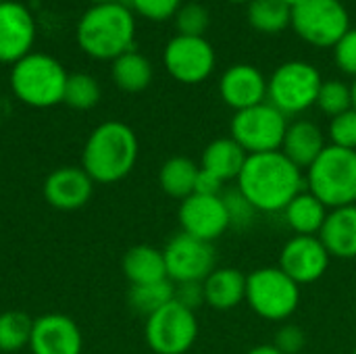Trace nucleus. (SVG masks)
I'll return each mask as SVG.
<instances>
[{"label":"nucleus","instance_id":"nucleus-10","mask_svg":"<svg viewBox=\"0 0 356 354\" xmlns=\"http://www.w3.org/2000/svg\"><path fill=\"white\" fill-rule=\"evenodd\" d=\"M292 27L317 48H334L350 29V17L340 0H302L292 8Z\"/></svg>","mask_w":356,"mask_h":354},{"label":"nucleus","instance_id":"nucleus-31","mask_svg":"<svg viewBox=\"0 0 356 354\" xmlns=\"http://www.w3.org/2000/svg\"><path fill=\"white\" fill-rule=\"evenodd\" d=\"M317 106L330 115V117H338L346 111L353 108V92L350 86L340 81V79H330L321 83L319 96H317Z\"/></svg>","mask_w":356,"mask_h":354},{"label":"nucleus","instance_id":"nucleus-20","mask_svg":"<svg viewBox=\"0 0 356 354\" xmlns=\"http://www.w3.org/2000/svg\"><path fill=\"white\" fill-rule=\"evenodd\" d=\"M325 136L321 127L313 121L298 119L288 125V131L284 136L282 152L302 171H307L317 156L325 150Z\"/></svg>","mask_w":356,"mask_h":354},{"label":"nucleus","instance_id":"nucleus-44","mask_svg":"<svg viewBox=\"0 0 356 354\" xmlns=\"http://www.w3.org/2000/svg\"><path fill=\"white\" fill-rule=\"evenodd\" d=\"M227 2H236V4H240V2H250V0H227Z\"/></svg>","mask_w":356,"mask_h":354},{"label":"nucleus","instance_id":"nucleus-19","mask_svg":"<svg viewBox=\"0 0 356 354\" xmlns=\"http://www.w3.org/2000/svg\"><path fill=\"white\" fill-rule=\"evenodd\" d=\"M319 240L332 259H356V204L332 209L319 232Z\"/></svg>","mask_w":356,"mask_h":354},{"label":"nucleus","instance_id":"nucleus-15","mask_svg":"<svg viewBox=\"0 0 356 354\" xmlns=\"http://www.w3.org/2000/svg\"><path fill=\"white\" fill-rule=\"evenodd\" d=\"M35 21L31 10L15 0L0 2V63L15 65L31 52Z\"/></svg>","mask_w":356,"mask_h":354},{"label":"nucleus","instance_id":"nucleus-43","mask_svg":"<svg viewBox=\"0 0 356 354\" xmlns=\"http://www.w3.org/2000/svg\"><path fill=\"white\" fill-rule=\"evenodd\" d=\"M94 4H108V2H121V0H92Z\"/></svg>","mask_w":356,"mask_h":354},{"label":"nucleus","instance_id":"nucleus-6","mask_svg":"<svg viewBox=\"0 0 356 354\" xmlns=\"http://www.w3.org/2000/svg\"><path fill=\"white\" fill-rule=\"evenodd\" d=\"M246 305L265 321H288L300 305V286L280 267H259L246 275Z\"/></svg>","mask_w":356,"mask_h":354},{"label":"nucleus","instance_id":"nucleus-34","mask_svg":"<svg viewBox=\"0 0 356 354\" xmlns=\"http://www.w3.org/2000/svg\"><path fill=\"white\" fill-rule=\"evenodd\" d=\"M330 140L334 146L356 150V111L350 108L330 121Z\"/></svg>","mask_w":356,"mask_h":354},{"label":"nucleus","instance_id":"nucleus-27","mask_svg":"<svg viewBox=\"0 0 356 354\" xmlns=\"http://www.w3.org/2000/svg\"><path fill=\"white\" fill-rule=\"evenodd\" d=\"M248 23L261 33H280L292 25V8L282 0H250Z\"/></svg>","mask_w":356,"mask_h":354},{"label":"nucleus","instance_id":"nucleus-13","mask_svg":"<svg viewBox=\"0 0 356 354\" xmlns=\"http://www.w3.org/2000/svg\"><path fill=\"white\" fill-rule=\"evenodd\" d=\"M177 219L184 234H190L211 244L232 227L223 202V194L221 196L192 194L184 198L177 211Z\"/></svg>","mask_w":356,"mask_h":354},{"label":"nucleus","instance_id":"nucleus-33","mask_svg":"<svg viewBox=\"0 0 356 354\" xmlns=\"http://www.w3.org/2000/svg\"><path fill=\"white\" fill-rule=\"evenodd\" d=\"M223 202H225V209H227V217H229V225L232 227H238V230H244L248 225H252L254 217H257V209L248 202V198L236 188V190H229V192H223Z\"/></svg>","mask_w":356,"mask_h":354},{"label":"nucleus","instance_id":"nucleus-39","mask_svg":"<svg viewBox=\"0 0 356 354\" xmlns=\"http://www.w3.org/2000/svg\"><path fill=\"white\" fill-rule=\"evenodd\" d=\"M194 194H204V196H221L223 194V182L215 175H211L209 171L200 169L198 171V179H196V190Z\"/></svg>","mask_w":356,"mask_h":354},{"label":"nucleus","instance_id":"nucleus-32","mask_svg":"<svg viewBox=\"0 0 356 354\" xmlns=\"http://www.w3.org/2000/svg\"><path fill=\"white\" fill-rule=\"evenodd\" d=\"M175 23L181 35H204L211 23L209 8L200 2L181 4L179 10L175 13Z\"/></svg>","mask_w":356,"mask_h":354},{"label":"nucleus","instance_id":"nucleus-2","mask_svg":"<svg viewBox=\"0 0 356 354\" xmlns=\"http://www.w3.org/2000/svg\"><path fill=\"white\" fill-rule=\"evenodd\" d=\"M138 154L136 131L123 121H104L86 140L81 169L94 184H117L134 171Z\"/></svg>","mask_w":356,"mask_h":354},{"label":"nucleus","instance_id":"nucleus-23","mask_svg":"<svg viewBox=\"0 0 356 354\" xmlns=\"http://www.w3.org/2000/svg\"><path fill=\"white\" fill-rule=\"evenodd\" d=\"M121 267H123V275L127 277L129 286L169 280L167 277V265H165L163 250H159L154 246H148V244L131 246L125 252Z\"/></svg>","mask_w":356,"mask_h":354},{"label":"nucleus","instance_id":"nucleus-22","mask_svg":"<svg viewBox=\"0 0 356 354\" xmlns=\"http://www.w3.org/2000/svg\"><path fill=\"white\" fill-rule=\"evenodd\" d=\"M246 159L248 154L234 138H217L202 150L200 169L209 171L225 184L240 177Z\"/></svg>","mask_w":356,"mask_h":354},{"label":"nucleus","instance_id":"nucleus-37","mask_svg":"<svg viewBox=\"0 0 356 354\" xmlns=\"http://www.w3.org/2000/svg\"><path fill=\"white\" fill-rule=\"evenodd\" d=\"M334 58L340 71L356 77V27H350L334 46Z\"/></svg>","mask_w":356,"mask_h":354},{"label":"nucleus","instance_id":"nucleus-21","mask_svg":"<svg viewBox=\"0 0 356 354\" xmlns=\"http://www.w3.org/2000/svg\"><path fill=\"white\" fill-rule=\"evenodd\" d=\"M204 303L215 311H232L246 303V275L234 267H217L204 282Z\"/></svg>","mask_w":356,"mask_h":354},{"label":"nucleus","instance_id":"nucleus-14","mask_svg":"<svg viewBox=\"0 0 356 354\" xmlns=\"http://www.w3.org/2000/svg\"><path fill=\"white\" fill-rule=\"evenodd\" d=\"M330 261L332 257L319 236H294L284 244L277 267L298 286H309L325 275Z\"/></svg>","mask_w":356,"mask_h":354},{"label":"nucleus","instance_id":"nucleus-3","mask_svg":"<svg viewBox=\"0 0 356 354\" xmlns=\"http://www.w3.org/2000/svg\"><path fill=\"white\" fill-rule=\"evenodd\" d=\"M136 38V19L127 4H94L77 23L75 40L79 48L98 61H115L131 50Z\"/></svg>","mask_w":356,"mask_h":354},{"label":"nucleus","instance_id":"nucleus-5","mask_svg":"<svg viewBox=\"0 0 356 354\" xmlns=\"http://www.w3.org/2000/svg\"><path fill=\"white\" fill-rule=\"evenodd\" d=\"M309 192L327 209H340L356 202V150L325 146L317 161L307 169Z\"/></svg>","mask_w":356,"mask_h":354},{"label":"nucleus","instance_id":"nucleus-35","mask_svg":"<svg viewBox=\"0 0 356 354\" xmlns=\"http://www.w3.org/2000/svg\"><path fill=\"white\" fill-rule=\"evenodd\" d=\"M127 6L150 21H165L179 10L181 0H127Z\"/></svg>","mask_w":356,"mask_h":354},{"label":"nucleus","instance_id":"nucleus-45","mask_svg":"<svg viewBox=\"0 0 356 354\" xmlns=\"http://www.w3.org/2000/svg\"><path fill=\"white\" fill-rule=\"evenodd\" d=\"M353 354H356V346H355V351H353Z\"/></svg>","mask_w":356,"mask_h":354},{"label":"nucleus","instance_id":"nucleus-1","mask_svg":"<svg viewBox=\"0 0 356 354\" xmlns=\"http://www.w3.org/2000/svg\"><path fill=\"white\" fill-rule=\"evenodd\" d=\"M238 190L259 213H284L305 186V171L296 167L282 150L248 154L240 173Z\"/></svg>","mask_w":356,"mask_h":354},{"label":"nucleus","instance_id":"nucleus-38","mask_svg":"<svg viewBox=\"0 0 356 354\" xmlns=\"http://www.w3.org/2000/svg\"><path fill=\"white\" fill-rule=\"evenodd\" d=\"M179 305H184L186 309L194 311L204 305V286L202 282H188V284H175V296H173Z\"/></svg>","mask_w":356,"mask_h":354},{"label":"nucleus","instance_id":"nucleus-4","mask_svg":"<svg viewBox=\"0 0 356 354\" xmlns=\"http://www.w3.org/2000/svg\"><path fill=\"white\" fill-rule=\"evenodd\" d=\"M69 73L50 54L29 52L10 71V88L15 96L33 108H48L63 102Z\"/></svg>","mask_w":356,"mask_h":354},{"label":"nucleus","instance_id":"nucleus-8","mask_svg":"<svg viewBox=\"0 0 356 354\" xmlns=\"http://www.w3.org/2000/svg\"><path fill=\"white\" fill-rule=\"evenodd\" d=\"M288 125V117L265 100L234 115L229 123V138H234L246 154L275 152L282 150Z\"/></svg>","mask_w":356,"mask_h":354},{"label":"nucleus","instance_id":"nucleus-42","mask_svg":"<svg viewBox=\"0 0 356 354\" xmlns=\"http://www.w3.org/2000/svg\"><path fill=\"white\" fill-rule=\"evenodd\" d=\"M282 2H284V4H288L290 8H294V6H298V4H300L302 0H282Z\"/></svg>","mask_w":356,"mask_h":354},{"label":"nucleus","instance_id":"nucleus-11","mask_svg":"<svg viewBox=\"0 0 356 354\" xmlns=\"http://www.w3.org/2000/svg\"><path fill=\"white\" fill-rule=\"evenodd\" d=\"M167 277L173 284L204 282L217 269L215 246L190 234H175L163 248Z\"/></svg>","mask_w":356,"mask_h":354},{"label":"nucleus","instance_id":"nucleus-41","mask_svg":"<svg viewBox=\"0 0 356 354\" xmlns=\"http://www.w3.org/2000/svg\"><path fill=\"white\" fill-rule=\"evenodd\" d=\"M350 92H353V108L356 111V77H355V83L350 86Z\"/></svg>","mask_w":356,"mask_h":354},{"label":"nucleus","instance_id":"nucleus-9","mask_svg":"<svg viewBox=\"0 0 356 354\" xmlns=\"http://www.w3.org/2000/svg\"><path fill=\"white\" fill-rule=\"evenodd\" d=\"M146 344L154 354H186L196 344L198 319L196 313L179 305L175 298L146 317Z\"/></svg>","mask_w":356,"mask_h":354},{"label":"nucleus","instance_id":"nucleus-36","mask_svg":"<svg viewBox=\"0 0 356 354\" xmlns=\"http://www.w3.org/2000/svg\"><path fill=\"white\" fill-rule=\"evenodd\" d=\"M273 346L282 354H300L307 346V332L300 325L284 323L275 334Z\"/></svg>","mask_w":356,"mask_h":354},{"label":"nucleus","instance_id":"nucleus-12","mask_svg":"<svg viewBox=\"0 0 356 354\" xmlns=\"http://www.w3.org/2000/svg\"><path fill=\"white\" fill-rule=\"evenodd\" d=\"M165 69L179 83H200L215 71V50L204 35L171 38L163 52Z\"/></svg>","mask_w":356,"mask_h":354},{"label":"nucleus","instance_id":"nucleus-30","mask_svg":"<svg viewBox=\"0 0 356 354\" xmlns=\"http://www.w3.org/2000/svg\"><path fill=\"white\" fill-rule=\"evenodd\" d=\"M100 100V86L90 73H71L65 83L63 102L75 111H90Z\"/></svg>","mask_w":356,"mask_h":354},{"label":"nucleus","instance_id":"nucleus-24","mask_svg":"<svg viewBox=\"0 0 356 354\" xmlns=\"http://www.w3.org/2000/svg\"><path fill=\"white\" fill-rule=\"evenodd\" d=\"M284 219L296 236H319L327 219V207L315 194L302 190L284 209Z\"/></svg>","mask_w":356,"mask_h":354},{"label":"nucleus","instance_id":"nucleus-7","mask_svg":"<svg viewBox=\"0 0 356 354\" xmlns=\"http://www.w3.org/2000/svg\"><path fill=\"white\" fill-rule=\"evenodd\" d=\"M321 83V73L311 63L288 61L267 79V100L286 117L298 115L317 104Z\"/></svg>","mask_w":356,"mask_h":354},{"label":"nucleus","instance_id":"nucleus-25","mask_svg":"<svg viewBox=\"0 0 356 354\" xmlns=\"http://www.w3.org/2000/svg\"><path fill=\"white\" fill-rule=\"evenodd\" d=\"M111 77L115 81V86L123 92L129 94H138L144 92L150 81H152V65L150 61L138 52V50H127L121 56H117L113 61L111 67Z\"/></svg>","mask_w":356,"mask_h":354},{"label":"nucleus","instance_id":"nucleus-28","mask_svg":"<svg viewBox=\"0 0 356 354\" xmlns=\"http://www.w3.org/2000/svg\"><path fill=\"white\" fill-rule=\"evenodd\" d=\"M175 296V284L171 280L152 282V284H138L129 286L127 290V303L129 307L144 317H150L165 305H169Z\"/></svg>","mask_w":356,"mask_h":354},{"label":"nucleus","instance_id":"nucleus-17","mask_svg":"<svg viewBox=\"0 0 356 354\" xmlns=\"http://www.w3.org/2000/svg\"><path fill=\"white\" fill-rule=\"evenodd\" d=\"M42 192L50 207L58 211H77L90 202L94 182L81 167H58L46 177Z\"/></svg>","mask_w":356,"mask_h":354},{"label":"nucleus","instance_id":"nucleus-40","mask_svg":"<svg viewBox=\"0 0 356 354\" xmlns=\"http://www.w3.org/2000/svg\"><path fill=\"white\" fill-rule=\"evenodd\" d=\"M246 354H282L273 344H259V346H252Z\"/></svg>","mask_w":356,"mask_h":354},{"label":"nucleus","instance_id":"nucleus-26","mask_svg":"<svg viewBox=\"0 0 356 354\" xmlns=\"http://www.w3.org/2000/svg\"><path fill=\"white\" fill-rule=\"evenodd\" d=\"M198 171H200V165H196L192 159L171 156L163 163L159 171V186L167 196L184 200L194 194Z\"/></svg>","mask_w":356,"mask_h":354},{"label":"nucleus","instance_id":"nucleus-47","mask_svg":"<svg viewBox=\"0 0 356 354\" xmlns=\"http://www.w3.org/2000/svg\"><path fill=\"white\" fill-rule=\"evenodd\" d=\"M355 204H356V202H355Z\"/></svg>","mask_w":356,"mask_h":354},{"label":"nucleus","instance_id":"nucleus-18","mask_svg":"<svg viewBox=\"0 0 356 354\" xmlns=\"http://www.w3.org/2000/svg\"><path fill=\"white\" fill-rule=\"evenodd\" d=\"M219 94L236 113L267 100V79L252 65H234L219 79Z\"/></svg>","mask_w":356,"mask_h":354},{"label":"nucleus","instance_id":"nucleus-16","mask_svg":"<svg viewBox=\"0 0 356 354\" xmlns=\"http://www.w3.org/2000/svg\"><path fill=\"white\" fill-rule=\"evenodd\" d=\"M29 348L31 354H81L83 336L71 317L48 313L33 319Z\"/></svg>","mask_w":356,"mask_h":354},{"label":"nucleus","instance_id":"nucleus-46","mask_svg":"<svg viewBox=\"0 0 356 354\" xmlns=\"http://www.w3.org/2000/svg\"><path fill=\"white\" fill-rule=\"evenodd\" d=\"M0 2H4V0H0Z\"/></svg>","mask_w":356,"mask_h":354},{"label":"nucleus","instance_id":"nucleus-29","mask_svg":"<svg viewBox=\"0 0 356 354\" xmlns=\"http://www.w3.org/2000/svg\"><path fill=\"white\" fill-rule=\"evenodd\" d=\"M33 319L23 311L0 313V353H19L29 346Z\"/></svg>","mask_w":356,"mask_h":354}]
</instances>
